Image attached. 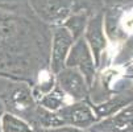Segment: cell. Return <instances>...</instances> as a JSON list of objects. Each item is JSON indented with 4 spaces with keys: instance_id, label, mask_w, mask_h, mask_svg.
Returning a JSON list of instances; mask_svg holds the SVG:
<instances>
[{
    "instance_id": "4",
    "label": "cell",
    "mask_w": 133,
    "mask_h": 132,
    "mask_svg": "<svg viewBox=\"0 0 133 132\" xmlns=\"http://www.w3.org/2000/svg\"><path fill=\"white\" fill-rule=\"evenodd\" d=\"M65 67L77 69L91 87L95 81V74H96V66L94 62L92 53L83 37L75 40L65 62Z\"/></svg>"
},
{
    "instance_id": "21",
    "label": "cell",
    "mask_w": 133,
    "mask_h": 132,
    "mask_svg": "<svg viewBox=\"0 0 133 132\" xmlns=\"http://www.w3.org/2000/svg\"><path fill=\"white\" fill-rule=\"evenodd\" d=\"M132 90H133V87H132Z\"/></svg>"
},
{
    "instance_id": "11",
    "label": "cell",
    "mask_w": 133,
    "mask_h": 132,
    "mask_svg": "<svg viewBox=\"0 0 133 132\" xmlns=\"http://www.w3.org/2000/svg\"><path fill=\"white\" fill-rule=\"evenodd\" d=\"M121 16V7H104L103 9V28L105 37L111 41H119L121 37H124V33L120 27Z\"/></svg>"
},
{
    "instance_id": "13",
    "label": "cell",
    "mask_w": 133,
    "mask_h": 132,
    "mask_svg": "<svg viewBox=\"0 0 133 132\" xmlns=\"http://www.w3.org/2000/svg\"><path fill=\"white\" fill-rule=\"evenodd\" d=\"M0 132H34V129L26 120L4 112L0 116Z\"/></svg>"
},
{
    "instance_id": "7",
    "label": "cell",
    "mask_w": 133,
    "mask_h": 132,
    "mask_svg": "<svg viewBox=\"0 0 133 132\" xmlns=\"http://www.w3.org/2000/svg\"><path fill=\"white\" fill-rule=\"evenodd\" d=\"M57 114L63 120L65 125H71L83 131L98 123L94 110L87 100H78L65 104L59 111H57Z\"/></svg>"
},
{
    "instance_id": "19",
    "label": "cell",
    "mask_w": 133,
    "mask_h": 132,
    "mask_svg": "<svg viewBox=\"0 0 133 132\" xmlns=\"http://www.w3.org/2000/svg\"><path fill=\"white\" fill-rule=\"evenodd\" d=\"M132 3L133 0H104V7H121Z\"/></svg>"
},
{
    "instance_id": "1",
    "label": "cell",
    "mask_w": 133,
    "mask_h": 132,
    "mask_svg": "<svg viewBox=\"0 0 133 132\" xmlns=\"http://www.w3.org/2000/svg\"><path fill=\"white\" fill-rule=\"evenodd\" d=\"M51 28L33 15L0 9V77L33 86L49 69Z\"/></svg>"
},
{
    "instance_id": "5",
    "label": "cell",
    "mask_w": 133,
    "mask_h": 132,
    "mask_svg": "<svg viewBox=\"0 0 133 132\" xmlns=\"http://www.w3.org/2000/svg\"><path fill=\"white\" fill-rule=\"evenodd\" d=\"M74 44L72 36L62 27L51 28V41H50V55H49V70L55 75L63 67L67 54Z\"/></svg>"
},
{
    "instance_id": "2",
    "label": "cell",
    "mask_w": 133,
    "mask_h": 132,
    "mask_svg": "<svg viewBox=\"0 0 133 132\" xmlns=\"http://www.w3.org/2000/svg\"><path fill=\"white\" fill-rule=\"evenodd\" d=\"M2 102L4 104L5 112L26 120L32 125L34 111L37 108V100L33 97L32 86L29 83L12 81L5 92L2 95Z\"/></svg>"
},
{
    "instance_id": "12",
    "label": "cell",
    "mask_w": 133,
    "mask_h": 132,
    "mask_svg": "<svg viewBox=\"0 0 133 132\" xmlns=\"http://www.w3.org/2000/svg\"><path fill=\"white\" fill-rule=\"evenodd\" d=\"M62 125H65V123L58 116L57 112H51V111L41 107L40 104H37V108L34 111V116H33V122H32L33 129H36V128L48 129V128H55V127H62Z\"/></svg>"
},
{
    "instance_id": "3",
    "label": "cell",
    "mask_w": 133,
    "mask_h": 132,
    "mask_svg": "<svg viewBox=\"0 0 133 132\" xmlns=\"http://www.w3.org/2000/svg\"><path fill=\"white\" fill-rule=\"evenodd\" d=\"M30 12L44 25L53 28L62 25L71 15L70 0H26Z\"/></svg>"
},
{
    "instance_id": "10",
    "label": "cell",
    "mask_w": 133,
    "mask_h": 132,
    "mask_svg": "<svg viewBox=\"0 0 133 132\" xmlns=\"http://www.w3.org/2000/svg\"><path fill=\"white\" fill-rule=\"evenodd\" d=\"M132 102H133V90L127 89V90L116 94V95L107 98L103 102L95 103L91 107L94 110V114L96 116L98 122H100L103 119H107L112 115L117 114L119 111H121L124 107H127Z\"/></svg>"
},
{
    "instance_id": "20",
    "label": "cell",
    "mask_w": 133,
    "mask_h": 132,
    "mask_svg": "<svg viewBox=\"0 0 133 132\" xmlns=\"http://www.w3.org/2000/svg\"><path fill=\"white\" fill-rule=\"evenodd\" d=\"M11 79L8 78H4V77H0V98H2V95L5 92V90L8 89V86L11 85Z\"/></svg>"
},
{
    "instance_id": "14",
    "label": "cell",
    "mask_w": 133,
    "mask_h": 132,
    "mask_svg": "<svg viewBox=\"0 0 133 132\" xmlns=\"http://www.w3.org/2000/svg\"><path fill=\"white\" fill-rule=\"evenodd\" d=\"M87 21H88V16L83 15V13H72L66 18L62 23V27L72 36L74 41L83 37L86 27H87Z\"/></svg>"
},
{
    "instance_id": "15",
    "label": "cell",
    "mask_w": 133,
    "mask_h": 132,
    "mask_svg": "<svg viewBox=\"0 0 133 132\" xmlns=\"http://www.w3.org/2000/svg\"><path fill=\"white\" fill-rule=\"evenodd\" d=\"M65 100H66V95L55 85L53 90H50L48 94H45V95H42L38 99L37 104H40L41 107H44L51 112H57L66 104Z\"/></svg>"
},
{
    "instance_id": "17",
    "label": "cell",
    "mask_w": 133,
    "mask_h": 132,
    "mask_svg": "<svg viewBox=\"0 0 133 132\" xmlns=\"http://www.w3.org/2000/svg\"><path fill=\"white\" fill-rule=\"evenodd\" d=\"M0 9L23 15H33L29 9L26 0H0Z\"/></svg>"
},
{
    "instance_id": "18",
    "label": "cell",
    "mask_w": 133,
    "mask_h": 132,
    "mask_svg": "<svg viewBox=\"0 0 133 132\" xmlns=\"http://www.w3.org/2000/svg\"><path fill=\"white\" fill-rule=\"evenodd\" d=\"M34 132H84L83 129L75 128L71 125H62V127H55V128H48V129H42V128H36Z\"/></svg>"
},
{
    "instance_id": "16",
    "label": "cell",
    "mask_w": 133,
    "mask_h": 132,
    "mask_svg": "<svg viewBox=\"0 0 133 132\" xmlns=\"http://www.w3.org/2000/svg\"><path fill=\"white\" fill-rule=\"evenodd\" d=\"M72 13H83L88 17L103 12L104 0H70Z\"/></svg>"
},
{
    "instance_id": "9",
    "label": "cell",
    "mask_w": 133,
    "mask_h": 132,
    "mask_svg": "<svg viewBox=\"0 0 133 132\" xmlns=\"http://www.w3.org/2000/svg\"><path fill=\"white\" fill-rule=\"evenodd\" d=\"M90 132H133V102L117 114L95 123Z\"/></svg>"
},
{
    "instance_id": "6",
    "label": "cell",
    "mask_w": 133,
    "mask_h": 132,
    "mask_svg": "<svg viewBox=\"0 0 133 132\" xmlns=\"http://www.w3.org/2000/svg\"><path fill=\"white\" fill-rule=\"evenodd\" d=\"M55 85L65 95L70 97L74 102L87 100L90 94V86L83 75L72 67H63L55 74Z\"/></svg>"
},
{
    "instance_id": "8",
    "label": "cell",
    "mask_w": 133,
    "mask_h": 132,
    "mask_svg": "<svg viewBox=\"0 0 133 132\" xmlns=\"http://www.w3.org/2000/svg\"><path fill=\"white\" fill-rule=\"evenodd\" d=\"M83 39L86 40L92 53L95 66L96 67L100 66L102 55L107 48V37H105L104 28H103V12H99L96 15L88 17Z\"/></svg>"
}]
</instances>
